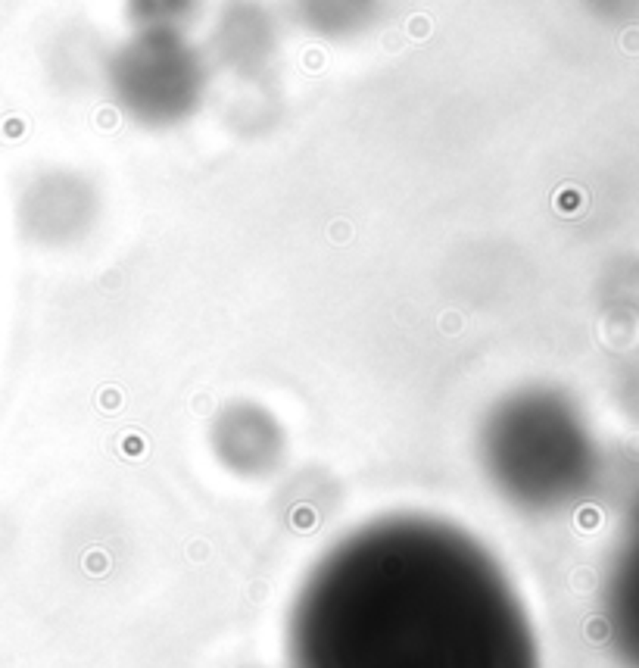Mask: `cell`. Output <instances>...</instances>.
Listing matches in <instances>:
<instances>
[{
	"label": "cell",
	"mask_w": 639,
	"mask_h": 668,
	"mask_svg": "<svg viewBox=\"0 0 639 668\" xmlns=\"http://www.w3.org/2000/svg\"><path fill=\"white\" fill-rule=\"evenodd\" d=\"M134 31H184L200 0H125Z\"/></svg>",
	"instance_id": "ba28073f"
},
{
	"label": "cell",
	"mask_w": 639,
	"mask_h": 668,
	"mask_svg": "<svg viewBox=\"0 0 639 668\" xmlns=\"http://www.w3.org/2000/svg\"><path fill=\"white\" fill-rule=\"evenodd\" d=\"M381 0H290L296 22L318 38H352L374 22Z\"/></svg>",
	"instance_id": "52a82bcc"
},
{
	"label": "cell",
	"mask_w": 639,
	"mask_h": 668,
	"mask_svg": "<svg viewBox=\"0 0 639 668\" xmlns=\"http://www.w3.org/2000/svg\"><path fill=\"white\" fill-rule=\"evenodd\" d=\"M278 50V22L259 0H228L212 26V57L240 78L262 75Z\"/></svg>",
	"instance_id": "277c9868"
},
{
	"label": "cell",
	"mask_w": 639,
	"mask_h": 668,
	"mask_svg": "<svg viewBox=\"0 0 639 668\" xmlns=\"http://www.w3.org/2000/svg\"><path fill=\"white\" fill-rule=\"evenodd\" d=\"M113 104L144 128H175L200 109L209 62L184 31H134L106 62Z\"/></svg>",
	"instance_id": "3957f363"
},
{
	"label": "cell",
	"mask_w": 639,
	"mask_h": 668,
	"mask_svg": "<svg viewBox=\"0 0 639 668\" xmlns=\"http://www.w3.org/2000/svg\"><path fill=\"white\" fill-rule=\"evenodd\" d=\"M287 668H540V647L484 540L390 513L346 531L299 581Z\"/></svg>",
	"instance_id": "6da1fadb"
},
{
	"label": "cell",
	"mask_w": 639,
	"mask_h": 668,
	"mask_svg": "<svg viewBox=\"0 0 639 668\" xmlns=\"http://www.w3.org/2000/svg\"><path fill=\"white\" fill-rule=\"evenodd\" d=\"M94 213H97L94 191L75 175H53L41 182L38 200L31 203L35 231L44 241H72L84 234L94 222Z\"/></svg>",
	"instance_id": "8992f818"
},
{
	"label": "cell",
	"mask_w": 639,
	"mask_h": 668,
	"mask_svg": "<svg viewBox=\"0 0 639 668\" xmlns=\"http://www.w3.org/2000/svg\"><path fill=\"white\" fill-rule=\"evenodd\" d=\"M477 453L490 487L521 509H549L571 487V419L543 390L496 400L480 422Z\"/></svg>",
	"instance_id": "7a4b0ae2"
},
{
	"label": "cell",
	"mask_w": 639,
	"mask_h": 668,
	"mask_svg": "<svg viewBox=\"0 0 639 668\" xmlns=\"http://www.w3.org/2000/svg\"><path fill=\"white\" fill-rule=\"evenodd\" d=\"M212 450L218 462L238 475H265L281 462L284 431L259 403H234L216 419Z\"/></svg>",
	"instance_id": "5b68a950"
}]
</instances>
